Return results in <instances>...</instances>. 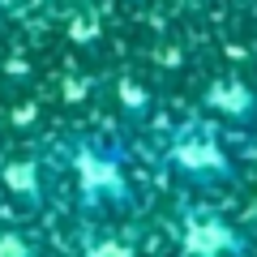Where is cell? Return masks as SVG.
<instances>
[{
	"label": "cell",
	"instance_id": "cell-1",
	"mask_svg": "<svg viewBox=\"0 0 257 257\" xmlns=\"http://www.w3.org/2000/svg\"><path fill=\"white\" fill-rule=\"evenodd\" d=\"M146 176H155L150 159H138L133 146L103 128H77L56 138L39 163L47 202L82 223L128 219L146 197Z\"/></svg>",
	"mask_w": 257,
	"mask_h": 257
},
{
	"label": "cell",
	"instance_id": "cell-2",
	"mask_svg": "<svg viewBox=\"0 0 257 257\" xmlns=\"http://www.w3.org/2000/svg\"><path fill=\"white\" fill-rule=\"evenodd\" d=\"M150 167L189 202H219L240 180L231 128L219 120H184L163 128L150 146Z\"/></svg>",
	"mask_w": 257,
	"mask_h": 257
},
{
	"label": "cell",
	"instance_id": "cell-3",
	"mask_svg": "<svg viewBox=\"0 0 257 257\" xmlns=\"http://www.w3.org/2000/svg\"><path fill=\"white\" fill-rule=\"evenodd\" d=\"M176 257H253V236L244 223H236L219 202H189L180 197V210L167 223Z\"/></svg>",
	"mask_w": 257,
	"mask_h": 257
},
{
	"label": "cell",
	"instance_id": "cell-4",
	"mask_svg": "<svg viewBox=\"0 0 257 257\" xmlns=\"http://www.w3.org/2000/svg\"><path fill=\"white\" fill-rule=\"evenodd\" d=\"M0 257H39V244H35V236H30V227L5 223V227H0Z\"/></svg>",
	"mask_w": 257,
	"mask_h": 257
}]
</instances>
